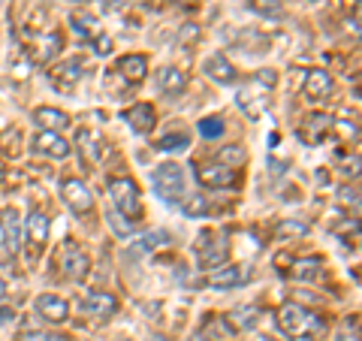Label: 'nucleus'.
Here are the masks:
<instances>
[{
  "label": "nucleus",
  "instance_id": "20",
  "mask_svg": "<svg viewBox=\"0 0 362 341\" xmlns=\"http://www.w3.org/2000/svg\"><path fill=\"white\" fill-rule=\"evenodd\" d=\"M157 85H160L163 94H181L187 85V76L178 70V67H163L160 73H157Z\"/></svg>",
  "mask_w": 362,
  "mask_h": 341
},
{
  "label": "nucleus",
  "instance_id": "32",
  "mask_svg": "<svg viewBox=\"0 0 362 341\" xmlns=\"http://www.w3.org/2000/svg\"><path fill=\"white\" fill-rule=\"evenodd\" d=\"M233 323L239 326V329H251L257 326V308H239L233 314Z\"/></svg>",
  "mask_w": 362,
  "mask_h": 341
},
{
  "label": "nucleus",
  "instance_id": "15",
  "mask_svg": "<svg viewBox=\"0 0 362 341\" xmlns=\"http://www.w3.org/2000/svg\"><path fill=\"white\" fill-rule=\"evenodd\" d=\"M25 233L30 238V245H33V251H42V245H45V238H49V218H45L42 212L33 209L28 214V221H25Z\"/></svg>",
  "mask_w": 362,
  "mask_h": 341
},
{
  "label": "nucleus",
  "instance_id": "30",
  "mask_svg": "<svg viewBox=\"0 0 362 341\" xmlns=\"http://www.w3.org/2000/svg\"><path fill=\"white\" fill-rule=\"evenodd\" d=\"M251 9H257V13L266 16V18L281 16V4H278V0H251Z\"/></svg>",
  "mask_w": 362,
  "mask_h": 341
},
{
  "label": "nucleus",
  "instance_id": "21",
  "mask_svg": "<svg viewBox=\"0 0 362 341\" xmlns=\"http://www.w3.org/2000/svg\"><path fill=\"white\" fill-rule=\"evenodd\" d=\"M169 242H173V238H169L166 230H148V233L133 238V251H157V248H163Z\"/></svg>",
  "mask_w": 362,
  "mask_h": 341
},
{
  "label": "nucleus",
  "instance_id": "36",
  "mask_svg": "<svg viewBox=\"0 0 362 341\" xmlns=\"http://www.w3.org/2000/svg\"><path fill=\"white\" fill-rule=\"evenodd\" d=\"M338 197H341V202H354V206H356V202H359V190L356 187H341V190H338Z\"/></svg>",
  "mask_w": 362,
  "mask_h": 341
},
{
  "label": "nucleus",
  "instance_id": "8",
  "mask_svg": "<svg viewBox=\"0 0 362 341\" xmlns=\"http://www.w3.org/2000/svg\"><path fill=\"white\" fill-rule=\"evenodd\" d=\"M0 233H4V245L9 254H18L21 251V238H25V230H21V221H18V212L16 209H6L0 214Z\"/></svg>",
  "mask_w": 362,
  "mask_h": 341
},
{
  "label": "nucleus",
  "instance_id": "6",
  "mask_svg": "<svg viewBox=\"0 0 362 341\" xmlns=\"http://www.w3.org/2000/svg\"><path fill=\"white\" fill-rule=\"evenodd\" d=\"M197 251H199V266H202V269H218V266L226 263V257H230V251H226V242L214 238L211 233L199 236Z\"/></svg>",
  "mask_w": 362,
  "mask_h": 341
},
{
  "label": "nucleus",
  "instance_id": "34",
  "mask_svg": "<svg viewBox=\"0 0 362 341\" xmlns=\"http://www.w3.org/2000/svg\"><path fill=\"white\" fill-rule=\"evenodd\" d=\"M94 52L97 54H112V40L103 37V33H97V37H94Z\"/></svg>",
  "mask_w": 362,
  "mask_h": 341
},
{
  "label": "nucleus",
  "instance_id": "28",
  "mask_svg": "<svg viewBox=\"0 0 362 341\" xmlns=\"http://www.w3.org/2000/svg\"><path fill=\"white\" fill-rule=\"evenodd\" d=\"M226 130V124L218 118V115H211V118H202L199 121V133H202V139H221Z\"/></svg>",
  "mask_w": 362,
  "mask_h": 341
},
{
  "label": "nucleus",
  "instance_id": "10",
  "mask_svg": "<svg viewBox=\"0 0 362 341\" xmlns=\"http://www.w3.org/2000/svg\"><path fill=\"white\" fill-rule=\"evenodd\" d=\"M82 311L94 314V317H109V314L118 311V299L106 290H90L82 296Z\"/></svg>",
  "mask_w": 362,
  "mask_h": 341
},
{
  "label": "nucleus",
  "instance_id": "3",
  "mask_svg": "<svg viewBox=\"0 0 362 341\" xmlns=\"http://www.w3.org/2000/svg\"><path fill=\"white\" fill-rule=\"evenodd\" d=\"M109 197L121 214H127V218H136V214H139V187H136L130 178H112Z\"/></svg>",
  "mask_w": 362,
  "mask_h": 341
},
{
  "label": "nucleus",
  "instance_id": "14",
  "mask_svg": "<svg viewBox=\"0 0 362 341\" xmlns=\"http://www.w3.org/2000/svg\"><path fill=\"white\" fill-rule=\"evenodd\" d=\"M33 121L40 124V130H49V133H61L70 127V115L61 109H52V106H40L33 112Z\"/></svg>",
  "mask_w": 362,
  "mask_h": 341
},
{
  "label": "nucleus",
  "instance_id": "40",
  "mask_svg": "<svg viewBox=\"0 0 362 341\" xmlns=\"http://www.w3.org/2000/svg\"><path fill=\"white\" fill-rule=\"evenodd\" d=\"M344 4H347V6H356V0H344Z\"/></svg>",
  "mask_w": 362,
  "mask_h": 341
},
{
  "label": "nucleus",
  "instance_id": "12",
  "mask_svg": "<svg viewBox=\"0 0 362 341\" xmlns=\"http://www.w3.org/2000/svg\"><path fill=\"white\" fill-rule=\"evenodd\" d=\"M199 181L206 187H211V190H223V187H233L235 181H239V175H235V169H230V166L211 163V166H202Z\"/></svg>",
  "mask_w": 362,
  "mask_h": 341
},
{
  "label": "nucleus",
  "instance_id": "9",
  "mask_svg": "<svg viewBox=\"0 0 362 341\" xmlns=\"http://www.w3.org/2000/svg\"><path fill=\"white\" fill-rule=\"evenodd\" d=\"M209 287H214V290H230V287H239V284H245L247 281V272H245V266H218V269H211L209 272Z\"/></svg>",
  "mask_w": 362,
  "mask_h": 341
},
{
  "label": "nucleus",
  "instance_id": "5",
  "mask_svg": "<svg viewBox=\"0 0 362 341\" xmlns=\"http://www.w3.org/2000/svg\"><path fill=\"white\" fill-rule=\"evenodd\" d=\"M33 151L42 154V157H52V161H64V157H70V142L64 139L61 133H49V130H40L33 136Z\"/></svg>",
  "mask_w": 362,
  "mask_h": 341
},
{
  "label": "nucleus",
  "instance_id": "38",
  "mask_svg": "<svg viewBox=\"0 0 362 341\" xmlns=\"http://www.w3.org/2000/svg\"><path fill=\"white\" fill-rule=\"evenodd\" d=\"M4 296H6V284L0 281V299H4Z\"/></svg>",
  "mask_w": 362,
  "mask_h": 341
},
{
  "label": "nucleus",
  "instance_id": "33",
  "mask_svg": "<svg viewBox=\"0 0 362 341\" xmlns=\"http://www.w3.org/2000/svg\"><path fill=\"white\" fill-rule=\"evenodd\" d=\"M305 233H308V226L296 224V221H284L278 226V236H305Z\"/></svg>",
  "mask_w": 362,
  "mask_h": 341
},
{
  "label": "nucleus",
  "instance_id": "25",
  "mask_svg": "<svg viewBox=\"0 0 362 341\" xmlns=\"http://www.w3.org/2000/svg\"><path fill=\"white\" fill-rule=\"evenodd\" d=\"M181 212H185L187 218H202V214L209 212V200L202 197V193H190V197H181Z\"/></svg>",
  "mask_w": 362,
  "mask_h": 341
},
{
  "label": "nucleus",
  "instance_id": "7",
  "mask_svg": "<svg viewBox=\"0 0 362 341\" xmlns=\"http://www.w3.org/2000/svg\"><path fill=\"white\" fill-rule=\"evenodd\" d=\"M335 91L332 76L326 70H308L305 73V82H302V94L308 100H326Z\"/></svg>",
  "mask_w": 362,
  "mask_h": 341
},
{
  "label": "nucleus",
  "instance_id": "35",
  "mask_svg": "<svg viewBox=\"0 0 362 341\" xmlns=\"http://www.w3.org/2000/svg\"><path fill=\"white\" fill-rule=\"evenodd\" d=\"M257 82L266 85V88H275V85H278V76L272 73V70H263V73H257Z\"/></svg>",
  "mask_w": 362,
  "mask_h": 341
},
{
  "label": "nucleus",
  "instance_id": "18",
  "mask_svg": "<svg viewBox=\"0 0 362 341\" xmlns=\"http://www.w3.org/2000/svg\"><path fill=\"white\" fill-rule=\"evenodd\" d=\"M78 79H82V64H78V61H61L52 70V85L61 88V91H70Z\"/></svg>",
  "mask_w": 362,
  "mask_h": 341
},
{
  "label": "nucleus",
  "instance_id": "41",
  "mask_svg": "<svg viewBox=\"0 0 362 341\" xmlns=\"http://www.w3.org/2000/svg\"><path fill=\"white\" fill-rule=\"evenodd\" d=\"M206 341H211V338H206Z\"/></svg>",
  "mask_w": 362,
  "mask_h": 341
},
{
  "label": "nucleus",
  "instance_id": "27",
  "mask_svg": "<svg viewBox=\"0 0 362 341\" xmlns=\"http://www.w3.org/2000/svg\"><path fill=\"white\" fill-rule=\"evenodd\" d=\"M133 224H136V221H130L127 214H121L118 209H112V212H109V226L115 230V236H121V238L133 236Z\"/></svg>",
  "mask_w": 362,
  "mask_h": 341
},
{
  "label": "nucleus",
  "instance_id": "11",
  "mask_svg": "<svg viewBox=\"0 0 362 341\" xmlns=\"http://www.w3.org/2000/svg\"><path fill=\"white\" fill-rule=\"evenodd\" d=\"M202 70H206V76L211 79V82H218V85H230L235 82V67L230 64V58L221 52H214L206 58V64H202Z\"/></svg>",
  "mask_w": 362,
  "mask_h": 341
},
{
  "label": "nucleus",
  "instance_id": "26",
  "mask_svg": "<svg viewBox=\"0 0 362 341\" xmlns=\"http://www.w3.org/2000/svg\"><path fill=\"white\" fill-rule=\"evenodd\" d=\"M61 45H64L61 33H49V37L42 40V45H40V54H33V61H37V64H45V61H52L54 54L61 52Z\"/></svg>",
  "mask_w": 362,
  "mask_h": 341
},
{
  "label": "nucleus",
  "instance_id": "31",
  "mask_svg": "<svg viewBox=\"0 0 362 341\" xmlns=\"http://www.w3.org/2000/svg\"><path fill=\"white\" fill-rule=\"evenodd\" d=\"M18 341H66V338L58 333H42V329H25L18 335Z\"/></svg>",
  "mask_w": 362,
  "mask_h": 341
},
{
  "label": "nucleus",
  "instance_id": "29",
  "mask_svg": "<svg viewBox=\"0 0 362 341\" xmlns=\"http://www.w3.org/2000/svg\"><path fill=\"white\" fill-rule=\"evenodd\" d=\"M218 163H221V166H230V169L242 166V163H245V151H242V145H230V149H223V151L218 154Z\"/></svg>",
  "mask_w": 362,
  "mask_h": 341
},
{
  "label": "nucleus",
  "instance_id": "13",
  "mask_svg": "<svg viewBox=\"0 0 362 341\" xmlns=\"http://www.w3.org/2000/svg\"><path fill=\"white\" fill-rule=\"evenodd\" d=\"M37 311L49 323H64L66 317H70V305H66V299L54 296V293H42V296L37 299Z\"/></svg>",
  "mask_w": 362,
  "mask_h": 341
},
{
  "label": "nucleus",
  "instance_id": "37",
  "mask_svg": "<svg viewBox=\"0 0 362 341\" xmlns=\"http://www.w3.org/2000/svg\"><path fill=\"white\" fill-rule=\"evenodd\" d=\"M13 308H0V326H4V323H9V320H13Z\"/></svg>",
  "mask_w": 362,
  "mask_h": 341
},
{
  "label": "nucleus",
  "instance_id": "23",
  "mask_svg": "<svg viewBox=\"0 0 362 341\" xmlns=\"http://www.w3.org/2000/svg\"><path fill=\"white\" fill-rule=\"evenodd\" d=\"M70 25H73V30L78 33V37H88V40L97 37V18H94V16H88V13H73V16H70Z\"/></svg>",
  "mask_w": 362,
  "mask_h": 341
},
{
  "label": "nucleus",
  "instance_id": "16",
  "mask_svg": "<svg viewBox=\"0 0 362 341\" xmlns=\"http://www.w3.org/2000/svg\"><path fill=\"white\" fill-rule=\"evenodd\" d=\"M127 124H130V130H133V133H139V136L151 133V127L157 124L154 106H148V103H136L133 109H127Z\"/></svg>",
  "mask_w": 362,
  "mask_h": 341
},
{
  "label": "nucleus",
  "instance_id": "19",
  "mask_svg": "<svg viewBox=\"0 0 362 341\" xmlns=\"http://www.w3.org/2000/svg\"><path fill=\"white\" fill-rule=\"evenodd\" d=\"M118 73L127 79V82H142L148 76V58L145 54H127V58L118 61Z\"/></svg>",
  "mask_w": 362,
  "mask_h": 341
},
{
  "label": "nucleus",
  "instance_id": "17",
  "mask_svg": "<svg viewBox=\"0 0 362 341\" xmlns=\"http://www.w3.org/2000/svg\"><path fill=\"white\" fill-rule=\"evenodd\" d=\"M88 254L82 251L78 245H66V251H64V269H66V275H70L73 281H82L88 275Z\"/></svg>",
  "mask_w": 362,
  "mask_h": 341
},
{
  "label": "nucleus",
  "instance_id": "4",
  "mask_svg": "<svg viewBox=\"0 0 362 341\" xmlns=\"http://www.w3.org/2000/svg\"><path fill=\"white\" fill-rule=\"evenodd\" d=\"M61 197L76 214H88L90 209H94V197H90L85 181H78V178H64L61 181Z\"/></svg>",
  "mask_w": 362,
  "mask_h": 341
},
{
  "label": "nucleus",
  "instance_id": "2",
  "mask_svg": "<svg viewBox=\"0 0 362 341\" xmlns=\"http://www.w3.org/2000/svg\"><path fill=\"white\" fill-rule=\"evenodd\" d=\"M154 190L157 197L166 200V202H181V197H185V169H181L178 163H160L154 169Z\"/></svg>",
  "mask_w": 362,
  "mask_h": 341
},
{
  "label": "nucleus",
  "instance_id": "22",
  "mask_svg": "<svg viewBox=\"0 0 362 341\" xmlns=\"http://www.w3.org/2000/svg\"><path fill=\"white\" fill-rule=\"evenodd\" d=\"M157 149L160 151H185V149H190V133L175 130L169 136H160V139H157Z\"/></svg>",
  "mask_w": 362,
  "mask_h": 341
},
{
  "label": "nucleus",
  "instance_id": "1",
  "mask_svg": "<svg viewBox=\"0 0 362 341\" xmlns=\"http://www.w3.org/2000/svg\"><path fill=\"white\" fill-rule=\"evenodd\" d=\"M278 326L293 338H308V335L323 333V317L308 311L299 302H287L284 308L278 311Z\"/></svg>",
  "mask_w": 362,
  "mask_h": 341
},
{
  "label": "nucleus",
  "instance_id": "39",
  "mask_svg": "<svg viewBox=\"0 0 362 341\" xmlns=\"http://www.w3.org/2000/svg\"><path fill=\"white\" fill-rule=\"evenodd\" d=\"M148 341H169V338H166V335H151Z\"/></svg>",
  "mask_w": 362,
  "mask_h": 341
},
{
  "label": "nucleus",
  "instance_id": "24",
  "mask_svg": "<svg viewBox=\"0 0 362 341\" xmlns=\"http://www.w3.org/2000/svg\"><path fill=\"white\" fill-rule=\"evenodd\" d=\"M320 266H323L320 257L299 260L296 269H293V278H299V281H314V278H320Z\"/></svg>",
  "mask_w": 362,
  "mask_h": 341
}]
</instances>
